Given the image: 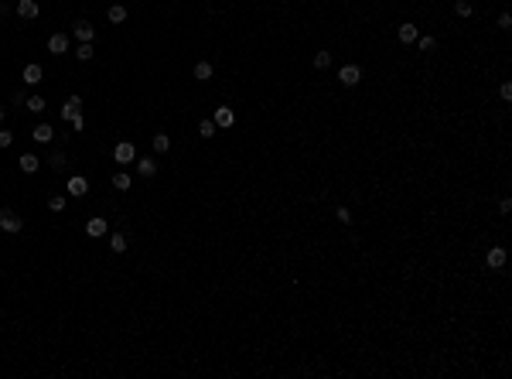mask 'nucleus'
Listing matches in <instances>:
<instances>
[{"label":"nucleus","mask_w":512,"mask_h":379,"mask_svg":"<svg viewBox=\"0 0 512 379\" xmlns=\"http://www.w3.org/2000/svg\"><path fill=\"white\" fill-rule=\"evenodd\" d=\"M328 65H331V55L328 51H318L314 55V69H328Z\"/></svg>","instance_id":"a878e982"},{"label":"nucleus","mask_w":512,"mask_h":379,"mask_svg":"<svg viewBox=\"0 0 512 379\" xmlns=\"http://www.w3.org/2000/svg\"><path fill=\"white\" fill-rule=\"evenodd\" d=\"M41 110H45V99H41V96H31V99H28V113H41Z\"/></svg>","instance_id":"5701e85b"},{"label":"nucleus","mask_w":512,"mask_h":379,"mask_svg":"<svg viewBox=\"0 0 512 379\" xmlns=\"http://www.w3.org/2000/svg\"><path fill=\"white\" fill-rule=\"evenodd\" d=\"M48 208H51V212H62V208H65V198H62V195L48 198Z\"/></svg>","instance_id":"bb28decb"},{"label":"nucleus","mask_w":512,"mask_h":379,"mask_svg":"<svg viewBox=\"0 0 512 379\" xmlns=\"http://www.w3.org/2000/svg\"><path fill=\"white\" fill-rule=\"evenodd\" d=\"M417 41H420V48H423V51H434V45H437V41H434L430 35H427V38H417Z\"/></svg>","instance_id":"c85d7f7f"},{"label":"nucleus","mask_w":512,"mask_h":379,"mask_svg":"<svg viewBox=\"0 0 512 379\" xmlns=\"http://www.w3.org/2000/svg\"><path fill=\"white\" fill-rule=\"evenodd\" d=\"M502 99H512V82H502Z\"/></svg>","instance_id":"7c9ffc66"},{"label":"nucleus","mask_w":512,"mask_h":379,"mask_svg":"<svg viewBox=\"0 0 512 379\" xmlns=\"http://www.w3.org/2000/svg\"><path fill=\"white\" fill-rule=\"evenodd\" d=\"M130 184H133V181H130V174H123V171H120V174H113V188H120V192H126Z\"/></svg>","instance_id":"aec40b11"},{"label":"nucleus","mask_w":512,"mask_h":379,"mask_svg":"<svg viewBox=\"0 0 512 379\" xmlns=\"http://www.w3.org/2000/svg\"><path fill=\"white\" fill-rule=\"evenodd\" d=\"M86 232H89L92 239H96V236H106V219H89V222H86Z\"/></svg>","instance_id":"9b49d317"},{"label":"nucleus","mask_w":512,"mask_h":379,"mask_svg":"<svg viewBox=\"0 0 512 379\" xmlns=\"http://www.w3.org/2000/svg\"><path fill=\"white\" fill-rule=\"evenodd\" d=\"M72 31H75V38H79V41H92V38H96V28H92L89 21H79Z\"/></svg>","instance_id":"6e6552de"},{"label":"nucleus","mask_w":512,"mask_h":379,"mask_svg":"<svg viewBox=\"0 0 512 379\" xmlns=\"http://www.w3.org/2000/svg\"><path fill=\"white\" fill-rule=\"evenodd\" d=\"M338 79H341V86H355V82L362 79V72H359V65H345V69L338 72Z\"/></svg>","instance_id":"7ed1b4c3"},{"label":"nucleus","mask_w":512,"mask_h":379,"mask_svg":"<svg viewBox=\"0 0 512 379\" xmlns=\"http://www.w3.org/2000/svg\"><path fill=\"white\" fill-rule=\"evenodd\" d=\"M215 130L219 126L212 123V120H202V123H198V137H215Z\"/></svg>","instance_id":"6ab92c4d"},{"label":"nucleus","mask_w":512,"mask_h":379,"mask_svg":"<svg viewBox=\"0 0 512 379\" xmlns=\"http://www.w3.org/2000/svg\"><path fill=\"white\" fill-rule=\"evenodd\" d=\"M86 192H89V181H86V178H72V181H68V195H86Z\"/></svg>","instance_id":"f8f14e48"},{"label":"nucleus","mask_w":512,"mask_h":379,"mask_svg":"<svg viewBox=\"0 0 512 379\" xmlns=\"http://www.w3.org/2000/svg\"><path fill=\"white\" fill-rule=\"evenodd\" d=\"M0 229L4 232H21L24 229V222L17 212H11V208H0Z\"/></svg>","instance_id":"f257e3e1"},{"label":"nucleus","mask_w":512,"mask_h":379,"mask_svg":"<svg viewBox=\"0 0 512 379\" xmlns=\"http://www.w3.org/2000/svg\"><path fill=\"white\" fill-rule=\"evenodd\" d=\"M79 106H82V99H79V96H68V103H65V110H62V116H65V120L79 116Z\"/></svg>","instance_id":"4468645a"},{"label":"nucleus","mask_w":512,"mask_h":379,"mask_svg":"<svg viewBox=\"0 0 512 379\" xmlns=\"http://www.w3.org/2000/svg\"><path fill=\"white\" fill-rule=\"evenodd\" d=\"M113 157H116L120 164H130V161H137V150H133V144H126V140H123V144H116Z\"/></svg>","instance_id":"f03ea898"},{"label":"nucleus","mask_w":512,"mask_h":379,"mask_svg":"<svg viewBox=\"0 0 512 379\" xmlns=\"http://www.w3.org/2000/svg\"><path fill=\"white\" fill-rule=\"evenodd\" d=\"M51 164H55V168H62V164H65V154H62V150H58V154H51Z\"/></svg>","instance_id":"2f4dec72"},{"label":"nucleus","mask_w":512,"mask_h":379,"mask_svg":"<svg viewBox=\"0 0 512 379\" xmlns=\"http://www.w3.org/2000/svg\"><path fill=\"white\" fill-rule=\"evenodd\" d=\"M454 14H457V17H471V4H468V0H457Z\"/></svg>","instance_id":"393cba45"},{"label":"nucleus","mask_w":512,"mask_h":379,"mask_svg":"<svg viewBox=\"0 0 512 379\" xmlns=\"http://www.w3.org/2000/svg\"><path fill=\"white\" fill-rule=\"evenodd\" d=\"M137 174H140V178H154V174H157V161H154V157L137 161Z\"/></svg>","instance_id":"423d86ee"},{"label":"nucleus","mask_w":512,"mask_h":379,"mask_svg":"<svg viewBox=\"0 0 512 379\" xmlns=\"http://www.w3.org/2000/svg\"><path fill=\"white\" fill-rule=\"evenodd\" d=\"M338 222H352V212H348V208H338Z\"/></svg>","instance_id":"473e14b6"},{"label":"nucleus","mask_w":512,"mask_h":379,"mask_svg":"<svg viewBox=\"0 0 512 379\" xmlns=\"http://www.w3.org/2000/svg\"><path fill=\"white\" fill-rule=\"evenodd\" d=\"M110 250H113V253H123V250H126V236H120V232H116L113 239H110Z\"/></svg>","instance_id":"4be33fe9"},{"label":"nucleus","mask_w":512,"mask_h":379,"mask_svg":"<svg viewBox=\"0 0 512 379\" xmlns=\"http://www.w3.org/2000/svg\"><path fill=\"white\" fill-rule=\"evenodd\" d=\"M106 14H110V21H113V24H123L126 21V7H123V4H113Z\"/></svg>","instance_id":"f3484780"},{"label":"nucleus","mask_w":512,"mask_h":379,"mask_svg":"<svg viewBox=\"0 0 512 379\" xmlns=\"http://www.w3.org/2000/svg\"><path fill=\"white\" fill-rule=\"evenodd\" d=\"M499 28H502V31H509V28H512V17H509V14H502V17H499Z\"/></svg>","instance_id":"c756f323"},{"label":"nucleus","mask_w":512,"mask_h":379,"mask_svg":"<svg viewBox=\"0 0 512 379\" xmlns=\"http://www.w3.org/2000/svg\"><path fill=\"white\" fill-rule=\"evenodd\" d=\"M195 79H198V82L212 79V65H208V62H198V65H195Z\"/></svg>","instance_id":"a211bd4d"},{"label":"nucleus","mask_w":512,"mask_h":379,"mask_svg":"<svg viewBox=\"0 0 512 379\" xmlns=\"http://www.w3.org/2000/svg\"><path fill=\"white\" fill-rule=\"evenodd\" d=\"M51 137H55V130H51V126H48V123L34 126V140H38V144H48V140H51Z\"/></svg>","instance_id":"dca6fc26"},{"label":"nucleus","mask_w":512,"mask_h":379,"mask_svg":"<svg viewBox=\"0 0 512 379\" xmlns=\"http://www.w3.org/2000/svg\"><path fill=\"white\" fill-rule=\"evenodd\" d=\"M417 38H420V35H417V28H413V24H399V41H403V45L417 41Z\"/></svg>","instance_id":"2eb2a0df"},{"label":"nucleus","mask_w":512,"mask_h":379,"mask_svg":"<svg viewBox=\"0 0 512 379\" xmlns=\"http://www.w3.org/2000/svg\"><path fill=\"white\" fill-rule=\"evenodd\" d=\"M168 147H171V137H168V133H157V137H154V150H157V154H164Z\"/></svg>","instance_id":"412c9836"},{"label":"nucleus","mask_w":512,"mask_h":379,"mask_svg":"<svg viewBox=\"0 0 512 379\" xmlns=\"http://www.w3.org/2000/svg\"><path fill=\"white\" fill-rule=\"evenodd\" d=\"M212 123L226 130V126H232V123H236V116H232V110H226V106H219V110H215V120H212Z\"/></svg>","instance_id":"0eeeda50"},{"label":"nucleus","mask_w":512,"mask_h":379,"mask_svg":"<svg viewBox=\"0 0 512 379\" xmlns=\"http://www.w3.org/2000/svg\"><path fill=\"white\" fill-rule=\"evenodd\" d=\"M17 14H21V17H38L41 7H38L34 0H17Z\"/></svg>","instance_id":"1a4fd4ad"},{"label":"nucleus","mask_w":512,"mask_h":379,"mask_svg":"<svg viewBox=\"0 0 512 379\" xmlns=\"http://www.w3.org/2000/svg\"><path fill=\"white\" fill-rule=\"evenodd\" d=\"M17 168H21L24 174H34L38 168H41V164H38V157H34V154H21V161H17Z\"/></svg>","instance_id":"9d476101"},{"label":"nucleus","mask_w":512,"mask_h":379,"mask_svg":"<svg viewBox=\"0 0 512 379\" xmlns=\"http://www.w3.org/2000/svg\"><path fill=\"white\" fill-rule=\"evenodd\" d=\"M41 75H45V72H41V65H28V69H24V82H28V86H38V82H41Z\"/></svg>","instance_id":"ddd939ff"},{"label":"nucleus","mask_w":512,"mask_h":379,"mask_svg":"<svg viewBox=\"0 0 512 379\" xmlns=\"http://www.w3.org/2000/svg\"><path fill=\"white\" fill-rule=\"evenodd\" d=\"M485 263H489L492 270L505 266V250H502V246H492V250H489V256H485Z\"/></svg>","instance_id":"20e7f679"},{"label":"nucleus","mask_w":512,"mask_h":379,"mask_svg":"<svg viewBox=\"0 0 512 379\" xmlns=\"http://www.w3.org/2000/svg\"><path fill=\"white\" fill-rule=\"evenodd\" d=\"M48 51H51V55L68 51V35H51V38H48Z\"/></svg>","instance_id":"39448f33"},{"label":"nucleus","mask_w":512,"mask_h":379,"mask_svg":"<svg viewBox=\"0 0 512 379\" xmlns=\"http://www.w3.org/2000/svg\"><path fill=\"white\" fill-rule=\"evenodd\" d=\"M92 55H96V51H92V41H79V58L82 62H89Z\"/></svg>","instance_id":"b1692460"},{"label":"nucleus","mask_w":512,"mask_h":379,"mask_svg":"<svg viewBox=\"0 0 512 379\" xmlns=\"http://www.w3.org/2000/svg\"><path fill=\"white\" fill-rule=\"evenodd\" d=\"M14 144V133L11 130H0V147H11Z\"/></svg>","instance_id":"cd10ccee"},{"label":"nucleus","mask_w":512,"mask_h":379,"mask_svg":"<svg viewBox=\"0 0 512 379\" xmlns=\"http://www.w3.org/2000/svg\"><path fill=\"white\" fill-rule=\"evenodd\" d=\"M0 120H4V110H0Z\"/></svg>","instance_id":"72a5a7b5"}]
</instances>
